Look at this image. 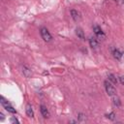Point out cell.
Here are the masks:
<instances>
[{"instance_id":"6da1fadb","label":"cell","mask_w":124,"mask_h":124,"mask_svg":"<svg viewBox=\"0 0 124 124\" xmlns=\"http://www.w3.org/2000/svg\"><path fill=\"white\" fill-rule=\"evenodd\" d=\"M0 103H1V105L5 108V109H6L7 111H9V112H11V113H16V108H15L8 101H6V100L4 99V97H0Z\"/></svg>"},{"instance_id":"7a4b0ae2","label":"cell","mask_w":124,"mask_h":124,"mask_svg":"<svg viewBox=\"0 0 124 124\" xmlns=\"http://www.w3.org/2000/svg\"><path fill=\"white\" fill-rule=\"evenodd\" d=\"M104 84H105V88H106V91H107V93H108V96H114V95H116V91H115V88L113 87V85L111 84V82L110 81H108V80H106L105 82H104Z\"/></svg>"},{"instance_id":"3957f363","label":"cell","mask_w":124,"mask_h":124,"mask_svg":"<svg viewBox=\"0 0 124 124\" xmlns=\"http://www.w3.org/2000/svg\"><path fill=\"white\" fill-rule=\"evenodd\" d=\"M41 36L45 42H49V41H51V38H52L50 33L48 32V30L45 27L41 28Z\"/></svg>"},{"instance_id":"277c9868","label":"cell","mask_w":124,"mask_h":124,"mask_svg":"<svg viewBox=\"0 0 124 124\" xmlns=\"http://www.w3.org/2000/svg\"><path fill=\"white\" fill-rule=\"evenodd\" d=\"M93 30H94L95 35H96L99 39H104V38H105V33H104V31H103V30L101 29V27H99L98 25H95L94 28H93Z\"/></svg>"},{"instance_id":"5b68a950","label":"cell","mask_w":124,"mask_h":124,"mask_svg":"<svg viewBox=\"0 0 124 124\" xmlns=\"http://www.w3.org/2000/svg\"><path fill=\"white\" fill-rule=\"evenodd\" d=\"M40 110H41L42 115H43L45 118H48V117H49V112H48L46 107H45L44 105H41V107H40Z\"/></svg>"},{"instance_id":"8992f818","label":"cell","mask_w":124,"mask_h":124,"mask_svg":"<svg viewBox=\"0 0 124 124\" xmlns=\"http://www.w3.org/2000/svg\"><path fill=\"white\" fill-rule=\"evenodd\" d=\"M112 54H113V57H114L116 60H120L121 57H122V52H121L118 48H114L113 51H112Z\"/></svg>"},{"instance_id":"52a82bcc","label":"cell","mask_w":124,"mask_h":124,"mask_svg":"<svg viewBox=\"0 0 124 124\" xmlns=\"http://www.w3.org/2000/svg\"><path fill=\"white\" fill-rule=\"evenodd\" d=\"M89 45H90V46L91 47H97L98 46V41H97V39L95 38V37H90V39H89Z\"/></svg>"},{"instance_id":"ba28073f","label":"cell","mask_w":124,"mask_h":124,"mask_svg":"<svg viewBox=\"0 0 124 124\" xmlns=\"http://www.w3.org/2000/svg\"><path fill=\"white\" fill-rule=\"evenodd\" d=\"M71 15H72V17H73V19H74L75 21H78V20L80 19L79 14H78L76 10H72V11H71Z\"/></svg>"},{"instance_id":"9c48e42d","label":"cell","mask_w":124,"mask_h":124,"mask_svg":"<svg viewBox=\"0 0 124 124\" xmlns=\"http://www.w3.org/2000/svg\"><path fill=\"white\" fill-rule=\"evenodd\" d=\"M26 114H27L29 117H33V116H34V111H33L32 107H31L30 104H28V105L26 106Z\"/></svg>"},{"instance_id":"30bf717a","label":"cell","mask_w":124,"mask_h":124,"mask_svg":"<svg viewBox=\"0 0 124 124\" xmlns=\"http://www.w3.org/2000/svg\"><path fill=\"white\" fill-rule=\"evenodd\" d=\"M108 81H110L112 84H116L117 83V80H116V78L113 74H108Z\"/></svg>"},{"instance_id":"8fae6325","label":"cell","mask_w":124,"mask_h":124,"mask_svg":"<svg viewBox=\"0 0 124 124\" xmlns=\"http://www.w3.org/2000/svg\"><path fill=\"white\" fill-rule=\"evenodd\" d=\"M76 34H77V36H78L79 39H81V40L84 39V34H83V31H82L81 28H77V29H76Z\"/></svg>"},{"instance_id":"7c38bea8","label":"cell","mask_w":124,"mask_h":124,"mask_svg":"<svg viewBox=\"0 0 124 124\" xmlns=\"http://www.w3.org/2000/svg\"><path fill=\"white\" fill-rule=\"evenodd\" d=\"M112 102H113V105H114L115 107H120V105H121L120 99H119V98H118L116 95L112 96Z\"/></svg>"},{"instance_id":"4fadbf2b","label":"cell","mask_w":124,"mask_h":124,"mask_svg":"<svg viewBox=\"0 0 124 124\" xmlns=\"http://www.w3.org/2000/svg\"><path fill=\"white\" fill-rule=\"evenodd\" d=\"M107 117H108V119H110V120H114L115 114H114V112H110L109 114H107Z\"/></svg>"},{"instance_id":"5bb4252c","label":"cell","mask_w":124,"mask_h":124,"mask_svg":"<svg viewBox=\"0 0 124 124\" xmlns=\"http://www.w3.org/2000/svg\"><path fill=\"white\" fill-rule=\"evenodd\" d=\"M11 123H19V121H18L16 118L12 117V118H11Z\"/></svg>"},{"instance_id":"9a60e30c","label":"cell","mask_w":124,"mask_h":124,"mask_svg":"<svg viewBox=\"0 0 124 124\" xmlns=\"http://www.w3.org/2000/svg\"><path fill=\"white\" fill-rule=\"evenodd\" d=\"M119 80H120V83L124 85V77L123 76H120L119 77Z\"/></svg>"},{"instance_id":"2e32d148","label":"cell","mask_w":124,"mask_h":124,"mask_svg":"<svg viewBox=\"0 0 124 124\" xmlns=\"http://www.w3.org/2000/svg\"><path fill=\"white\" fill-rule=\"evenodd\" d=\"M115 2H117V3H120V4H122V3H124V0H114Z\"/></svg>"},{"instance_id":"e0dca14e","label":"cell","mask_w":124,"mask_h":124,"mask_svg":"<svg viewBox=\"0 0 124 124\" xmlns=\"http://www.w3.org/2000/svg\"><path fill=\"white\" fill-rule=\"evenodd\" d=\"M0 116H1V120H3V119H4V115H3V113H0Z\"/></svg>"}]
</instances>
